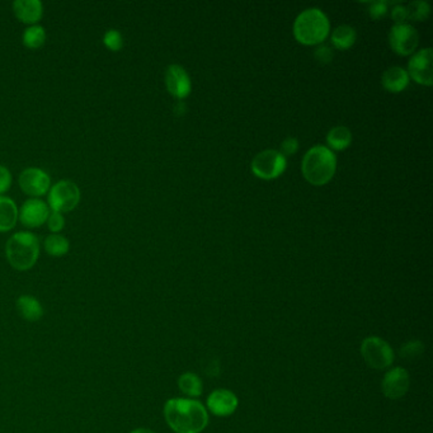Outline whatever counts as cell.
Segmentation results:
<instances>
[{
  "label": "cell",
  "mask_w": 433,
  "mask_h": 433,
  "mask_svg": "<svg viewBox=\"0 0 433 433\" xmlns=\"http://www.w3.org/2000/svg\"><path fill=\"white\" fill-rule=\"evenodd\" d=\"M164 418L175 433H200L206 428L208 415L200 401L184 398L169 399Z\"/></svg>",
  "instance_id": "obj_1"
},
{
  "label": "cell",
  "mask_w": 433,
  "mask_h": 433,
  "mask_svg": "<svg viewBox=\"0 0 433 433\" xmlns=\"http://www.w3.org/2000/svg\"><path fill=\"white\" fill-rule=\"evenodd\" d=\"M39 237L32 232L13 234L6 244L8 263L17 271H28L37 263L39 257Z\"/></svg>",
  "instance_id": "obj_2"
},
{
  "label": "cell",
  "mask_w": 433,
  "mask_h": 433,
  "mask_svg": "<svg viewBox=\"0 0 433 433\" xmlns=\"http://www.w3.org/2000/svg\"><path fill=\"white\" fill-rule=\"evenodd\" d=\"M337 159L334 153L322 145H317L305 154L303 175L313 186H324L336 173Z\"/></svg>",
  "instance_id": "obj_3"
},
{
  "label": "cell",
  "mask_w": 433,
  "mask_h": 433,
  "mask_svg": "<svg viewBox=\"0 0 433 433\" xmlns=\"http://www.w3.org/2000/svg\"><path fill=\"white\" fill-rule=\"evenodd\" d=\"M330 20L318 8L306 9L299 14L294 23V34L300 44L306 46L319 45L330 34Z\"/></svg>",
  "instance_id": "obj_4"
},
{
  "label": "cell",
  "mask_w": 433,
  "mask_h": 433,
  "mask_svg": "<svg viewBox=\"0 0 433 433\" xmlns=\"http://www.w3.org/2000/svg\"><path fill=\"white\" fill-rule=\"evenodd\" d=\"M80 189L75 182L61 180L51 184L47 192V205L55 213H70L80 202Z\"/></svg>",
  "instance_id": "obj_5"
},
{
  "label": "cell",
  "mask_w": 433,
  "mask_h": 433,
  "mask_svg": "<svg viewBox=\"0 0 433 433\" xmlns=\"http://www.w3.org/2000/svg\"><path fill=\"white\" fill-rule=\"evenodd\" d=\"M361 355L371 369H388L394 363V352L388 342L379 337H369L361 344Z\"/></svg>",
  "instance_id": "obj_6"
},
{
  "label": "cell",
  "mask_w": 433,
  "mask_h": 433,
  "mask_svg": "<svg viewBox=\"0 0 433 433\" xmlns=\"http://www.w3.org/2000/svg\"><path fill=\"white\" fill-rule=\"evenodd\" d=\"M286 169V158L277 150H265L253 159L252 170L261 180H275Z\"/></svg>",
  "instance_id": "obj_7"
},
{
  "label": "cell",
  "mask_w": 433,
  "mask_h": 433,
  "mask_svg": "<svg viewBox=\"0 0 433 433\" xmlns=\"http://www.w3.org/2000/svg\"><path fill=\"white\" fill-rule=\"evenodd\" d=\"M18 184L25 194L31 196V199H39L50 191L51 178L44 169L30 167L22 170L18 177Z\"/></svg>",
  "instance_id": "obj_8"
},
{
  "label": "cell",
  "mask_w": 433,
  "mask_h": 433,
  "mask_svg": "<svg viewBox=\"0 0 433 433\" xmlns=\"http://www.w3.org/2000/svg\"><path fill=\"white\" fill-rule=\"evenodd\" d=\"M389 44L401 56L412 55L420 44V34L415 28L408 23L395 25L389 33Z\"/></svg>",
  "instance_id": "obj_9"
},
{
  "label": "cell",
  "mask_w": 433,
  "mask_h": 433,
  "mask_svg": "<svg viewBox=\"0 0 433 433\" xmlns=\"http://www.w3.org/2000/svg\"><path fill=\"white\" fill-rule=\"evenodd\" d=\"M407 73L415 83L431 87L433 83L432 49L427 47L415 52L409 60Z\"/></svg>",
  "instance_id": "obj_10"
},
{
  "label": "cell",
  "mask_w": 433,
  "mask_h": 433,
  "mask_svg": "<svg viewBox=\"0 0 433 433\" xmlns=\"http://www.w3.org/2000/svg\"><path fill=\"white\" fill-rule=\"evenodd\" d=\"M51 213L50 207L41 199H28L18 211V220L23 227L36 229L46 224L49 215Z\"/></svg>",
  "instance_id": "obj_11"
},
{
  "label": "cell",
  "mask_w": 433,
  "mask_h": 433,
  "mask_svg": "<svg viewBox=\"0 0 433 433\" xmlns=\"http://www.w3.org/2000/svg\"><path fill=\"white\" fill-rule=\"evenodd\" d=\"M409 374L407 370L403 368H395L388 371L384 380H382V393L384 395L391 399V401H398L407 394L408 389H409Z\"/></svg>",
  "instance_id": "obj_12"
},
{
  "label": "cell",
  "mask_w": 433,
  "mask_h": 433,
  "mask_svg": "<svg viewBox=\"0 0 433 433\" xmlns=\"http://www.w3.org/2000/svg\"><path fill=\"white\" fill-rule=\"evenodd\" d=\"M165 87L173 97L184 99L191 93V79L181 65H169L165 70Z\"/></svg>",
  "instance_id": "obj_13"
},
{
  "label": "cell",
  "mask_w": 433,
  "mask_h": 433,
  "mask_svg": "<svg viewBox=\"0 0 433 433\" xmlns=\"http://www.w3.org/2000/svg\"><path fill=\"white\" fill-rule=\"evenodd\" d=\"M207 407L211 413L218 417H227L237 410L238 398L230 390L219 389L213 391L207 399Z\"/></svg>",
  "instance_id": "obj_14"
},
{
  "label": "cell",
  "mask_w": 433,
  "mask_h": 433,
  "mask_svg": "<svg viewBox=\"0 0 433 433\" xmlns=\"http://www.w3.org/2000/svg\"><path fill=\"white\" fill-rule=\"evenodd\" d=\"M14 15L30 26L39 25L44 17V4L41 0H15L12 4Z\"/></svg>",
  "instance_id": "obj_15"
},
{
  "label": "cell",
  "mask_w": 433,
  "mask_h": 433,
  "mask_svg": "<svg viewBox=\"0 0 433 433\" xmlns=\"http://www.w3.org/2000/svg\"><path fill=\"white\" fill-rule=\"evenodd\" d=\"M15 306L18 314L27 322L34 323L44 317L42 304L39 303V299L34 298L32 295H22L17 299Z\"/></svg>",
  "instance_id": "obj_16"
},
{
  "label": "cell",
  "mask_w": 433,
  "mask_h": 433,
  "mask_svg": "<svg viewBox=\"0 0 433 433\" xmlns=\"http://www.w3.org/2000/svg\"><path fill=\"white\" fill-rule=\"evenodd\" d=\"M18 211L15 201L8 196H0V233L14 229L18 221Z\"/></svg>",
  "instance_id": "obj_17"
},
{
  "label": "cell",
  "mask_w": 433,
  "mask_h": 433,
  "mask_svg": "<svg viewBox=\"0 0 433 433\" xmlns=\"http://www.w3.org/2000/svg\"><path fill=\"white\" fill-rule=\"evenodd\" d=\"M382 87L390 93H399L409 84V75L403 68L393 66L382 74Z\"/></svg>",
  "instance_id": "obj_18"
},
{
  "label": "cell",
  "mask_w": 433,
  "mask_h": 433,
  "mask_svg": "<svg viewBox=\"0 0 433 433\" xmlns=\"http://www.w3.org/2000/svg\"><path fill=\"white\" fill-rule=\"evenodd\" d=\"M44 249L50 257L60 258L70 251V241L60 234H50L44 240Z\"/></svg>",
  "instance_id": "obj_19"
},
{
  "label": "cell",
  "mask_w": 433,
  "mask_h": 433,
  "mask_svg": "<svg viewBox=\"0 0 433 433\" xmlns=\"http://www.w3.org/2000/svg\"><path fill=\"white\" fill-rule=\"evenodd\" d=\"M46 34L45 27L41 25H33V26L27 27L22 34V44L28 47V49H39L45 45Z\"/></svg>",
  "instance_id": "obj_20"
},
{
  "label": "cell",
  "mask_w": 433,
  "mask_h": 433,
  "mask_svg": "<svg viewBox=\"0 0 433 433\" xmlns=\"http://www.w3.org/2000/svg\"><path fill=\"white\" fill-rule=\"evenodd\" d=\"M356 37L357 34H356L355 28L343 25V26L337 27L332 33V42L338 50H349V47H352L355 44Z\"/></svg>",
  "instance_id": "obj_21"
},
{
  "label": "cell",
  "mask_w": 433,
  "mask_h": 433,
  "mask_svg": "<svg viewBox=\"0 0 433 433\" xmlns=\"http://www.w3.org/2000/svg\"><path fill=\"white\" fill-rule=\"evenodd\" d=\"M327 142L333 150H344L349 148L352 142V134L344 126H337L330 130L327 135Z\"/></svg>",
  "instance_id": "obj_22"
},
{
  "label": "cell",
  "mask_w": 433,
  "mask_h": 433,
  "mask_svg": "<svg viewBox=\"0 0 433 433\" xmlns=\"http://www.w3.org/2000/svg\"><path fill=\"white\" fill-rule=\"evenodd\" d=\"M178 387L181 389L182 393L188 396H199L202 394V382L194 372H186L180 376Z\"/></svg>",
  "instance_id": "obj_23"
},
{
  "label": "cell",
  "mask_w": 433,
  "mask_h": 433,
  "mask_svg": "<svg viewBox=\"0 0 433 433\" xmlns=\"http://www.w3.org/2000/svg\"><path fill=\"white\" fill-rule=\"evenodd\" d=\"M408 20L423 22L429 17L431 8L426 1H413L407 7Z\"/></svg>",
  "instance_id": "obj_24"
},
{
  "label": "cell",
  "mask_w": 433,
  "mask_h": 433,
  "mask_svg": "<svg viewBox=\"0 0 433 433\" xmlns=\"http://www.w3.org/2000/svg\"><path fill=\"white\" fill-rule=\"evenodd\" d=\"M103 44L111 51H120L123 47V33L118 30L111 28L103 34Z\"/></svg>",
  "instance_id": "obj_25"
},
{
  "label": "cell",
  "mask_w": 433,
  "mask_h": 433,
  "mask_svg": "<svg viewBox=\"0 0 433 433\" xmlns=\"http://www.w3.org/2000/svg\"><path fill=\"white\" fill-rule=\"evenodd\" d=\"M425 352V346L420 341H410L406 343L401 349V356L406 360H414Z\"/></svg>",
  "instance_id": "obj_26"
},
{
  "label": "cell",
  "mask_w": 433,
  "mask_h": 433,
  "mask_svg": "<svg viewBox=\"0 0 433 433\" xmlns=\"http://www.w3.org/2000/svg\"><path fill=\"white\" fill-rule=\"evenodd\" d=\"M47 227L51 234H58L65 227V218L63 213L51 211L47 218Z\"/></svg>",
  "instance_id": "obj_27"
},
{
  "label": "cell",
  "mask_w": 433,
  "mask_h": 433,
  "mask_svg": "<svg viewBox=\"0 0 433 433\" xmlns=\"http://www.w3.org/2000/svg\"><path fill=\"white\" fill-rule=\"evenodd\" d=\"M12 182H13V175L11 173V170L0 164V196H4V194L11 189Z\"/></svg>",
  "instance_id": "obj_28"
},
{
  "label": "cell",
  "mask_w": 433,
  "mask_h": 433,
  "mask_svg": "<svg viewBox=\"0 0 433 433\" xmlns=\"http://www.w3.org/2000/svg\"><path fill=\"white\" fill-rule=\"evenodd\" d=\"M369 13L372 20H380L388 13V3L387 1L370 3Z\"/></svg>",
  "instance_id": "obj_29"
},
{
  "label": "cell",
  "mask_w": 433,
  "mask_h": 433,
  "mask_svg": "<svg viewBox=\"0 0 433 433\" xmlns=\"http://www.w3.org/2000/svg\"><path fill=\"white\" fill-rule=\"evenodd\" d=\"M299 149V142L295 137H287L281 144V154L282 156H294Z\"/></svg>",
  "instance_id": "obj_30"
},
{
  "label": "cell",
  "mask_w": 433,
  "mask_h": 433,
  "mask_svg": "<svg viewBox=\"0 0 433 433\" xmlns=\"http://www.w3.org/2000/svg\"><path fill=\"white\" fill-rule=\"evenodd\" d=\"M391 17L393 20L396 22V25H403L406 23V20H408L407 7L398 4L393 8V12H391Z\"/></svg>",
  "instance_id": "obj_31"
},
{
  "label": "cell",
  "mask_w": 433,
  "mask_h": 433,
  "mask_svg": "<svg viewBox=\"0 0 433 433\" xmlns=\"http://www.w3.org/2000/svg\"><path fill=\"white\" fill-rule=\"evenodd\" d=\"M315 58L320 64H328L333 58V54L327 46H319L315 50Z\"/></svg>",
  "instance_id": "obj_32"
},
{
  "label": "cell",
  "mask_w": 433,
  "mask_h": 433,
  "mask_svg": "<svg viewBox=\"0 0 433 433\" xmlns=\"http://www.w3.org/2000/svg\"><path fill=\"white\" fill-rule=\"evenodd\" d=\"M175 115H180V116L184 115V112H186V106L182 103V102L177 103V106H175Z\"/></svg>",
  "instance_id": "obj_33"
},
{
  "label": "cell",
  "mask_w": 433,
  "mask_h": 433,
  "mask_svg": "<svg viewBox=\"0 0 433 433\" xmlns=\"http://www.w3.org/2000/svg\"><path fill=\"white\" fill-rule=\"evenodd\" d=\"M130 433H156L153 432L151 429H148V428H136L134 431H131Z\"/></svg>",
  "instance_id": "obj_34"
}]
</instances>
